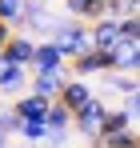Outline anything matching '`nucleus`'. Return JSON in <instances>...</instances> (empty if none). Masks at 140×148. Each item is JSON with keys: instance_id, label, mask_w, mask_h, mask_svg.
Returning a JSON list of instances; mask_svg holds the SVG:
<instances>
[{"instance_id": "1", "label": "nucleus", "mask_w": 140, "mask_h": 148, "mask_svg": "<svg viewBox=\"0 0 140 148\" xmlns=\"http://www.w3.org/2000/svg\"><path fill=\"white\" fill-rule=\"evenodd\" d=\"M48 40L60 48V56H64V60L80 56L84 48H92V40H88V24H84V20H76V16H68V12L56 20V28L48 32Z\"/></svg>"}, {"instance_id": "2", "label": "nucleus", "mask_w": 140, "mask_h": 148, "mask_svg": "<svg viewBox=\"0 0 140 148\" xmlns=\"http://www.w3.org/2000/svg\"><path fill=\"white\" fill-rule=\"evenodd\" d=\"M104 108H108V100L92 92V96L72 112V132H80V140H96V136H100V120H104Z\"/></svg>"}, {"instance_id": "3", "label": "nucleus", "mask_w": 140, "mask_h": 148, "mask_svg": "<svg viewBox=\"0 0 140 148\" xmlns=\"http://www.w3.org/2000/svg\"><path fill=\"white\" fill-rule=\"evenodd\" d=\"M56 12L48 8V0H24V8H20V28L24 32H32L36 40H44L48 32L56 28Z\"/></svg>"}, {"instance_id": "4", "label": "nucleus", "mask_w": 140, "mask_h": 148, "mask_svg": "<svg viewBox=\"0 0 140 148\" xmlns=\"http://www.w3.org/2000/svg\"><path fill=\"white\" fill-rule=\"evenodd\" d=\"M44 128H48V136H44V144H68V136H72V112L60 104V100H48V112H44Z\"/></svg>"}, {"instance_id": "5", "label": "nucleus", "mask_w": 140, "mask_h": 148, "mask_svg": "<svg viewBox=\"0 0 140 148\" xmlns=\"http://www.w3.org/2000/svg\"><path fill=\"white\" fill-rule=\"evenodd\" d=\"M32 48H36V36L24 32V28H16V32L8 36V44L0 48V60H4V64H28V60H32Z\"/></svg>"}, {"instance_id": "6", "label": "nucleus", "mask_w": 140, "mask_h": 148, "mask_svg": "<svg viewBox=\"0 0 140 148\" xmlns=\"http://www.w3.org/2000/svg\"><path fill=\"white\" fill-rule=\"evenodd\" d=\"M64 68H44V72H28V92H36V96L44 100H56L60 92V84H64Z\"/></svg>"}, {"instance_id": "7", "label": "nucleus", "mask_w": 140, "mask_h": 148, "mask_svg": "<svg viewBox=\"0 0 140 148\" xmlns=\"http://www.w3.org/2000/svg\"><path fill=\"white\" fill-rule=\"evenodd\" d=\"M64 64H68V60H64V56H60V48H56V44H52V40H36V48H32V60H28V72H44V68H64ZM64 72H68V68H64Z\"/></svg>"}, {"instance_id": "8", "label": "nucleus", "mask_w": 140, "mask_h": 148, "mask_svg": "<svg viewBox=\"0 0 140 148\" xmlns=\"http://www.w3.org/2000/svg\"><path fill=\"white\" fill-rule=\"evenodd\" d=\"M88 96H92V84H88L84 76H64V84H60V92H56V100H60L68 112H76Z\"/></svg>"}, {"instance_id": "9", "label": "nucleus", "mask_w": 140, "mask_h": 148, "mask_svg": "<svg viewBox=\"0 0 140 148\" xmlns=\"http://www.w3.org/2000/svg\"><path fill=\"white\" fill-rule=\"evenodd\" d=\"M8 108H12V116H16V120H44L48 100H44V96H36V92H16Z\"/></svg>"}, {"instance_id": "10", "label": "nucleus", "mask_w": 140, "mask_h": 148, "mask_svg": "<svg viewBox=\"0 0 140 148\" xmlns=\"http://www.w3.org/2000/svg\"><path fill=\"white\" fill-rule=\"evenodd\" d=\"M28 88V64H4L0 60V96H16Z\"/></svg>"}, {"instance_id": "11", "label": "nucleus", "mask_w": 140, "mask_h": 148, "mask_svg": "<svg viewBox=\"0 0 140 148\" xmlns=\"http://www.w3.org/2000/svg\"><path fill=\"white\" fill-rule=\"evenodd\" d=\"M64 12L88 24V20H96V16H104L108 8H104V0H64Z\"/></svg>"}, {"instance_id": "12", "label": "nucleus", "mask_w": 140, "mask_h": 148, "mask_svg": "<svg viewBox=\"0 0 140 148\" xmlns=\"http://www.w3.org/2000/svg\"><path fill=\"white\" fill-rule=\"evenodd\" d=\"M104 88L116 92V96H136V92H140L136 72H104Z\"/></svg>"}, {"instance_id": "13", "label": "nucleus", "mask_w": 140, "mask_h": 148, "mask_svg": "<svg viewBox=\"0 0 140 148\" xmlns=\"http://www.w3.org/2000/svg\"><path fill=\"white\" fill-rule=\"evenodd\" d=\"M12 136L24 140V144H44L48 128H44V120H16L12 124Z\"/></svg>"}, {"instance_id": "14", "label": "nucleus", "mask_w": 140, "mask_h": 148, "mask_svg": "<svg viewBox=\"0 0 140 148\" xmlns=\"http://www.w3.org/2000/svg\"><path fill=\"white\" fill-rule=\"evenodd\" d=\"M100 144H104V148H140L136 124H132V128H120V132H108V136H100Z\"/></svg>"}, {"instance_id": "15", "label": "nucleus", "mask_w": 140, "mask_h": 148, "mask_svg": "<svg viewBox=\"0 0 140 148\" xmlns=\"http://www.w3.org/2000/svg\"><path fill=\"white\" fill-rule=\"evenodd\" d=\"M20 8H24V0H0V20L8 28H20Z\"/></svg>"}, {"instance_id": "16", "label": "nucleus", "mask_w": 140, "mask_h": 148, "mask_svg": "<svg viewBox=\"0 0 140 148\" xmlns=\"http://www.w3.org/2000/svg\"><path fill=\"white\" fill-rule=\"evenodd\" d=\"M120 40H140V16H116Z\"/></svg>"}, {"instance_id": "17", "label": "nucleus", "mask_w": 140, "mask_h": 148, "mask_svg": "<svg viewBox=\"0 0 140 148\" xmlns=\"http://www.w3.org/2000/svg\"><path fill=\"white\" fill-rule=\"evenodd\" d=\"M12 124H16L12 108H8V104H0V136H8V140H12Z\"/></svg>"}, {"instance_id": "18", "label": "nucleus", "mask_w": 140, "mask_h": 148, "mask_svg": "<svg viewBox=\"0 0 140 148\" xmlns=\"http://www.w3.org/2000/svg\"><path fill=\"white\" fill-rule=\"evenodd\" d=\"M12 32H16V28H8V24H4V20H0V48L8 44V36H12Z\"/></svg>"}, {"instance_id": "19", "label": "nucleus", "mask_w": 140, "mask_h": 148, "mask_svg": "<svg viewBox=\"0 0 140 148\" xmlns=\"http://www.w3.org/2000/svg\"><path fill=\"white\" fill-rule=\"evenodd\" d=\"M112 4H116V0H104V8H108V16H116V12H112Z\"/></svg>"}, {"instance_id": "20", "label": "nucleus", "mask_w": 140, "mask_h": 148, "mask_svg": "<svg viewBox=\"0 0 140 148\" xmlns=\"http://www.w3.org/2000/svg\"><path fill=\"white\" fill-rule=\"evenodd\" d=\"M84 148H104V144H100V140H88V144H84Z\"/></svg>"}, {"instance_id": "21", "label": "nucleus", "mask_w": 140, "mask_h": 148, "mask_svg": "<svg viewBox=\"0 0 140 148\" xmlns=\"http://www.w3.org/2000/svg\"><path fill=\"white\" fill-rule=\"evenodd\" d=\"M48 4H52V0H48Z\"/></svg>"}]
</instances>
